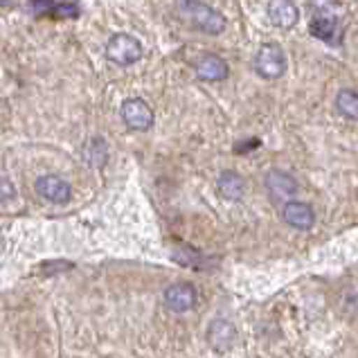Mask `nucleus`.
Returning <instances> with one entry per match:
<instances>
[{
	"label": "nucleus",
	"mask_w": 358,
	"mask_h": 358,
	"mask_svg": "<svg viewBox=\"0 0 358 358\" xmlns=\"http://www.w3.org/2000/svg\"><path fill=\"white\" fill-rule=\"evenodd\" d=\"M208 343L212 350L228 352L234 347V343H237V329H234V324L226 318L212 320V324L208 327Z\"/></svg>",
	"instance_id": "6e6552de"
},
{
	"label": "nucleus",
	"mask_w": 358,
	"mask_h": 358,
	"mask_svg": "<svg viewBox=\"0 0 358 358\" xmlns=\"http://www.w3.org/2000/svg\"><path fill=\"white\" fill-rule=\"evenodd\" d=\"M34 189L41 199H45L48 203H55V206H66L73 199V187L70 182L64 180L55 173H43L34 180Z\"/></svg>",
	"instance_id": "20e7f679"
},
{
	"label": "nucleus",
	"mask_w": 358,
	"mask_h": 358,
	"mask_svg": "<svg viewBox=\"0 0 358 358\" xmlns=\"http://www.w3.org/2000/svg\"><path fill=\"white\" fill-rule=\"evenodd\" d=\"M16 199V187H14V182L5 178V176H0V208H5L9 206Z\"/></svg>",
	"instance_id": "dca6fc26"
},
{
	"label": "nucleus",
	"mask_w": 358,
	"mask_h": 358,
	"mask_svg": "<svg viewBox=\"0 0 358 358\" xmlns=\"http://www.w3.org/2000/svg\"><path fill=\"white\" fill-rule=\"evenodd\" d=\"M282 219L295 230H311L315 223V212L309 203L286 201V206L282 208Z\"/></svg>",
	"instance_id": "0eeeda50"
},
{
	"label": "nucleus",
	"mask_w": 358,
	"mask_h": 358,
	"mask_svg": "<svg viewBox=\"0 0 358 358\" xmlns=\"http://www.w3.org/2000/svg\"><path fill=\"white\" fill-rule=\"evenodd\" d=\"M336 108H338V113L345 115L347 120L358 122V93L356 90H341L338 97H336Z\"/></svg>",
	"instance_id": "2eb2a0df"
},
{
	"label": "nucleus",
	"mask_w": 358,
	"mask_h": 358,
	"mask_svg": "<svg viewBox=\"0 0 358 358\" xmlns=\"http://www.w3.org/2000/svg\"><path fill=\"white\" fill-rule=\"evenodd\" d=\"M264 182H266V189H268L275 199L291 201L295 194H298V180L282 169H271L268 173H266Z\"/></svg>",
	"instance_id": "1a4fd4ad"
},
{
	"label": "nucleus",
	"mask_w": 358,
	"mask_h": 358,
	"mask_svg": "<svg viewBox=\"0 0 358 358\" xmlns=\"http://www.w3.org/2000/svg\"><path fill=\"white\" fill-rule=\"evenodd\" d=\"M334 32L341 34V25H338V20H336L334 16H329V14H318V16L313 18V34L324 38V41H329V43H334V45H338L341 38L334 36Z\"/></svg>",
	"instance_id": "4468645a"
},
{
	"label": "nucleus",
	"mask_w": 358,
	"mask_h": 358,
	"mask_svg": "<svg viewBox=\"0 0 358 358\" xmlns=\"http://www.w3.org/2000/svg\"><path fill=\"white\" fill-rule=\"evenodd\" d=\"M196 75L203 81H223V79H228L230 68H228V64L221 57L208 55V57H203L196 64Z\"/></svg>",
	"instance_id": "9b49d317"
},
{
	"label": "nucleus",
	"mask_w": 358,
	"mask_h": 358,
	"mask_svg": "<svg viewBox=\"0 0 358 358\" xmlns=\"http://www.w3.org/2000/svg\"><path fill=\"white\" fill-rule=\"evenodd\" d=\"M196 289L189 282H176L165 289V306L173 313H187L196 306Z\"/></svg>",
	"instance_id": "423d86ee"
},
{
	"label": "nucleus",
	"mask_w": 358,
	"mask_h": 358,
	"mask_svg": "<svg viewBox=\"0 0 358 358\" xmlns=\"http://www.w3.org/2000/svg\"><path fill=\"white\" fill-rule=\"evenodd\" d=\"M178 12L192 27L206 34H221L228 27V18L201 0H178Z\"/></svg>",
	"instance_id": "f257e3e1"
},
{
	"label": "nucleus",
	"mask_w": 358,
	"mask_h": 358,
	"mask_svg": "<svg viewBox=\"0 0 358 358\" xmlns=\"http://www.w3.org/2000/svg\"><path fill=\"white\" fill-rule=\"evenodd\" d=\"M120 115L124 124L133 131H149L153 127V110L145 99L131 97L120 108Z\"/></svg>",
	"instance_id": "39448f33"
},
{
	"label": "nucleus",
	"mask_w": 358,
	"mask_h": 358,
	"mask_svg": "<svg viewBox=\"0 0 358 358\" xmlns=\"http://www.w3.org/2000/svg\"><path fill=\"white\" fill-rule=\"evenodd\" d=\"M81 160L86 162L88 167H104L108 160V145L104 138H88L84 145H81Z\"/></svg>",
	"instance_id": "f8f14e48"
},
{
	"label": "nucleus",
	"mask_w": 358,
	"mask_h": 358,
	"mask_svg": "<svg viewBox=\"0 0 358 358\" xmlns=\"http://www.w3.org/2000/svg\"><path fill=\"white\" fill-rule=\"evenodd\" d=\"M217 187H219V194L223 199L241 201L243 194H245V180L239 176L237 171H223V173H219Z\"/></svg>",
	"instance_id": "ddd939ff"
},
{
	"label": "nucleus",
	"mask_w": 358,
	"mask_h": 358,
	"mask_svg": "<svg viewBox=\"0 0 358 358\" xmlns=\"http://www.w3.org/2000/svg\"><path fill=\"white\" fill-rule=\"evenodd\" d=\"M9 3V0H0V5H7Z\"/></svg>",
	"instance_id": "f3484780"
},
{
	"label": "nucleus",
	"mask_w": 358,
	"mask_h": 358,
	"mask_svg": "<svg viewBox=\"0 0 358 358\" xmlns=\"http://www.w3.org/2000/svg\"><path fill=\"white\" fill-rule=\"evenodd\" d=\"M142 43L131 34H115L106 43V57L117 66H133L142 59Z\"/></svg>",
	"instance_id": "f03ea898"
},
{
	"label": "nucleus",
	"mask_w": 358,
	"mask_h": 358,
	"mask_svg": "<svg viewBox=\"0 0 358 358\" xmlns=\"http://www.w3.org/2000/svg\"><path fill=\"white\" fill-rule=\"evenodd\" d=\"M268 18L275 27L291 29L298 25L300 12L293 0H268Z\"/></svg>",
	"instance_id": "9d476101"
},
{
	"label": "nucleus",
	"mask_w": 358,
	"mask_h": 358,
	"mask_svg": "<svg viewBox=\"0 0 358 358\" xmlns=\"http://www.w3.org/2000/svg\"><path fill=\"white\" fill-rule=\"evenodd\" d=\"M255 70L264 79H280L286 73V55L278 43H266L255 55Z\"/></svg>",
	"instance_id": "7ed1b4c3"
}]
</instances>
